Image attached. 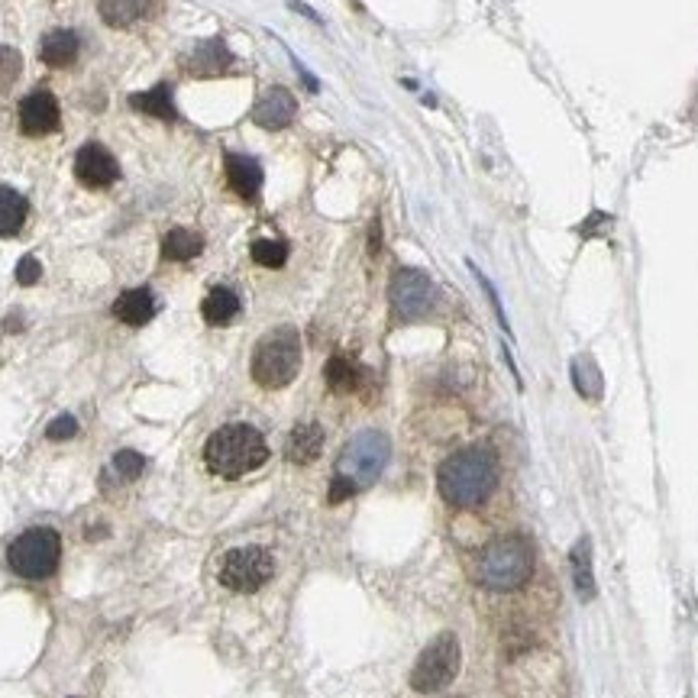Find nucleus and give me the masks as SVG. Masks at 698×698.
Instances as JSON below:
<instances>
[{
    "mask_svg": "<svg viewBox=\"0 0 698 698\" xmlns=\"http://www.w3.org/2000/svg\"><path fill=\"white\" fill-rule=\"evenodd\" d=\"M62 123V110H59V101H55L52 91H33L26 94L20 101V130L26 136H46V133H55Z\"/></svg>",
    "mask_w": 698,
    "mask_h": 698,
    "instance_id": "nucleus-11",
    "label": "nucleus"
},
{
    "mask_svg": "<svg viewBox=\"0 0 698 698\" xmlns=\"http://www.w3.org/2000/svg\"><path fill=\"white\" fill-rule=\"evenodd\" d=\"M39 275H43V265H39L36 256H23L20 265H17V282L20 285H36Z\"/></svg>",
    "mask_w": 698,
    "mask_h": 698,
    "instance_id": "nucleus-29",
    "label": "nucleus"
},
{
    "mask_svg": "<svg viewBox=\"0 0 698 698\" xmlns=\"http://www.w3.org/2000/svg\"><path fill=\"white\" fill-rule=\"evenodd\" d=\"M97 10L107 26H130L149 13V0H97Z\"/></svg>",
    "mask_w": 698,
    "mask_h": 698,
    "instance_id": "nucleus-23",
    "label": "nucleus"
},
{
    "mask_svg": "<svg viewBox=\"0 0 698 698\" xmlns=\"http://www.w3.org/2000/svg\"><path fill=\"white\" fill-rule=\"evenodd\" d=\"M130 104L139 110V114H149V117H159L165 123H175L178 120V110L172 104V88L169 85H156L149 91H139L130 97Z\"/></svg>",
    "mask_w": 698,
    "mask_h": 698,
    "instance_id": "nucleus-19",
    "label": "nucleus"
},
{
    "mask_svg": "<svg viewBox=\"0 0 698 698\" xmlns=\"http://www.w3.org/2000/svg\"><path fill=\"white\" fill-rule=\"evenodd\" d=\"M301 369V333L295 327H275L256 343L253 362V382L262 388H285L295 382Z\"/></svg>",
    "mask_w": 698,
    "mask_h": 698,
    "instance_id": "nucleus-5",
    "label": "nucleus"
},
{
    "mask_svg": "<svg viewBox=\"0 0 698 698\" xmlns=\"http://www.w3.org/2000/svg\"><path fill=\"white\" fill-rule=\"evenodd\" d=\"M114 317L130 327H143L156 317V298L149 288H130L114 301Z\"/></svg>",
    "mask_w": 698,
    "mask_h": 698,
    "instance_id": "nucleus-15",
    "label": "nucleus"
},
{
    "mask_svg": "<svg viewBox=\"0 0 698 698\" xmlns=\"http://www.w3.org/2000/svg\"><path fill=\"white\" fill-rule=\"evenodd\" d=\"M7 563L20 579H49L62 563V540L52 527H30L7 547Z\"/></svg>",
    "mask_w": 698,
    "mask_h": 698,
    "instance_id": "nucleus-6",
    "label": "nucleus"
},
{
    "mask_svg": "<svg viewBox=\"0 0 698 698\" xmlns=\"http://www.w3.org/2000/svg\"><path fill=\"white\" fill-rule=\"evenodd\" d=\"M275 560L269 550L262 547H240L230 550L220 563V582L230 592H259L265 582L272 579Z\"/></svg>",
    "mask_w": 698,
    "mask_h": 698,
    "instance_id": "nucleus-8",
    "label": "nucleus"
},
{
    "mask_svg": "<svg viewBox=\"0 0 698 698\" xmlns=\"http://www.w3.org/2000/svg\"><path fill=\"white\" fill-rule=\"evenodd\" d=\"M437 301V288L434 282L417 272V269H398L392 278V311L401 320H417L424 317Z\"/></svg>",
    "mask_w": 698,
    "mask_h": 698,
    "instance_id": "nucleus-9",
    "label": "nucleus"
},
{
    "mask_svg": "<svg viewBox=\"0 0 698 698\" xmlns=\"http://www.w3.org/2000/svg\"><path fill=\"white\" fill-rule=\"evenodd\" d=\"M388 459H392V443L382 430H362L353 440L343 446L337 459V476L330 482V505L353 498L359 488H369L379 482L385 472Z\"/></svg>",
    "mask_w": 698,
    "mask_h": 698,
    "instance_id": "nucleus-2",
    "label": "nucleus"
},
{
    "mask_svg": "<svg viewBox=\"0 0 698 698\" xmlns=\"http://www.w3.org/2000/svg\"><path fill=\"white\" fill-rule=\"evenodd\" d=\"M201 249H204L201 233H194L188 227H175V230L165 233V240H162V259L165 262H188L194 256H201Z\"/></svg>",
    "mask_w": 698,
    "mask_h": 698,
    "instance_id": "nucleus-20",
    "label": "nucleus"
},
{
    "mask_svg": "<svg viewBox=\"0 0 698 698\" xmlns=\"http://www.w3.org/2000/svg\"><path fill=\"white\" fill-rule=\"evenodd\" d=\"M78 434V421L72 414H62V417H55V421L46 427V437L49 440H72Z\"/></svg>",
    "mask_w": 698,
    "mask_h": 698,
    "instance_id": "nucleus-28",
    "label": "nucleus"
},
{
    "mask_svg": "<svg viewBox=\"0 0 698 698\" xmlns=\"http://www.w3.org/2000/svg\"><path fill=\"white\" fill-rule=\"evenodd\" d=\"M459 663H463V650H459V640L453 634H440L424 647V653L417 656V663L411 669V689L421 695H434L446 689L459 673Z\"/></svg>",
    "mask_w": 698,
    "mask_h": 698,
    "instance_id": "nucleus-7",
    "label": "nucleus"
},
{
    "mask_svg": "<svg viewBox=\"0 0 698 698\" xmlns=\"http://www.w3.org/2000/svg\"><path fill=\"white\" fill-rule=\"evenodd\" d=\"M75 175L85 188H110L120 178V165L114 152L104 149L101 143H85L75 156Z\"/></svg>",
    "mask_w": 698,
    "mask_h": 698,
    "instance_id": "nucleus-10",
    "label": "nucleus"
},
{
    "mask_svg": "<svg viewBox=\"0 0 698 698\" xmlns=\"http://www.w3.org/2000/svg\"><path fill=\"white\" fill-rule=\"evenodd\" d=\"M298 114V101L288 88H269L259 94V101L253 104V123H259L262 130H282L288 127Z\"/></svg>",
    "mask_w": 698,
    "mask_h": 698,
    "instance_id": "nucleus-12",
    "label": "nucleus"
},
{
    "mask_svg": "<svg viewBox=\"0 0 698 698\" xmlns=\"http://www.w3.org/2000/svg\"><path fill=\"white\" fill-rule=\"evenodd\" d=\"M534 572V547L524 537H501L479 553L476 579L492 592L521 589Z\"/></svg>",
    "mask_w": 698,
    "mask_h": 698,
    "instance_id": "nucleus-4",
    "label": "nucleus"
},
{
    "mask_svg": "<svg viewBox=\"0 0 698 698\" xmlns=\"http://www.w3.org/2000/svg\"><path fill=\"white\" fill-rule=\"evenodd\" d=\"M110 469H114V476L120 482H133L143 476V469H146V456L143 453H136V450H120L114 456V463H110Z\"/></svg>",
    "mask_w": 698,
    "mask_h": 698,
    "instance_id": "nucleus-26",
    "label": "nucleus"
},
{
    "mask_svg": "<svg viewBox=\"0 0 698 698\" xmlns=\"http://www.w3.org/2000/svg\"><path fill=\"white\" fill-rule=\"evenodd\" d=\"M324 453V430L320 424H298L291 430L288 446H285V456L291 459L295 466H307Z\"/></svg>",
    "mask_w": 698,
    "mask_h": 698,
    "instance_id": "nucleus-16",
    "label": "nucleus"
},
{
    "mask_svg": "<svg viewBox=\"0 0 698 698\" xmlns=\"http://www.w3.org/2000/svg\"><path fill=\"white\" fill-rule=\"evenodd\" d=\"M269 459V443L249 424H227L211 434L204 446V463L220 479H240Z\"/></svg>",
    "mask_w": 698,
    "mask_h": 698,
    "instance_id": "nucleus-3",
    "label": "nucleus"
},
{
    "mask_svg": "<svg viewBox=\"0 0 698 698\" xmlns=\"http://www.w3.org/2000/svg\"><path fill=\"white\" fill-rule=\"evenodd\" d=\"M223 165H227L230 188L240 194L243 201L253 204L259 198V191H262V165L256 159H249V156H240V152H227Z\"/></svg>",
    "mask_w": 698,
    "mask_h": 698,
    "instance_id": "nucleus-14",
    "label": "nucleus"
},
{
    "mask_svg": "<svg viewBox=\"0 0 698 698\" xmlns=\"http://www.w3.org/2000/svg\"><path fill=\"white\" fill-rule=\"evenodd\" d=\"M23 72V55L13 46H0V94L13 88V81Z\"/></svg>",
    "mask_w": 698,
    "mask_h": 698,
    "instance_id": "nucleus-27",
    "label": "nucleus"
},
{
    "mask_svg": "<svg viewBox=\"0 0 698 698\" xmlns=\"http://www.w3.org/2000/svg\"><path fill=\"white\" fill-rule=\"evenodd\" d=\"M324 379L327 385L333 388L337 395H346V392H356L359 388V379H362V372L359 366L349 356L337 353V356H330L327 359V366H324Z\"/></svg>",
    "mask_w": 698,
    "mask_h": 698,
    "instance_id": "nucleus-22",
    "label": "nucleus"
},
{
    "mask_svg": "<svg viewBox=\"0 0 698 698\" xmlns=\"http://www.w3.org/2000/svg\"><path fill=\"white\" fill-rule=\"evenodd\" d=\"M569 563H572V582H576L579 595L589 602V598H595V579H592V547H589V540H585V537L576 543Z\"/></svg>",
    "mask_w": 698,
    "mask_h": 698,
    "instance_id": "nucleus-24",
    "label": "nucleus"
},
{
    "mask_svg": "<svg viewBox=\"0 0 698 698\" xmlns=\"http://www.w3.org/2000/svg\"><path fill=\"white\" fill-rule=\"evenodd\" d=\"M233 65V55L227 49L223 39H204V43L194 46V52L188 55L185 68L194 78H217V75H227Z\"/></svg>",
    "mask_w": 698,
    "mask_h": 698,
    "instance_id": "nucleus-13",
    "label": "nucleus"
},
{
    "mask_svg": "<svg viewBox=\"0 0 698 698\" xmlns=\"http://www.w3.org/2000/svg\"><path fill=\"white\" fill-rule=\"evenodd\" d=\"M498 485V459L485 446H466V450L443 459L437 472V488L446 505L453 508H479Z\"/></svg>",
    "mask_w": 698,
    "mask_h": 698,
    "instance_id": "nucleus-1",
    "label": "nucleus"
},
{
    "mask_svg": "<svg viewBox=\"0 0 698 698\" xmlns=\"http://www.w3.org/2000/svg\"><path fill=\"white\" fill-rule=\"evenodd\" d=\"M201 314L211 327H227L236 320V314H240V298H236L233 288L217 285V288L207 291V298L201 304Z\"/></svg>",
    "mask_w": 698,
    "mask_h": 698,
    "instance_id": "nucleus-18",
    "label": "nucleus"
},
{
    "mask_svg": "<svg viewBox=\"0 0 698 698\" xmlns=\"http://www.w3.org/2000/svg\"><path fill=\"white\" fill-rule=\"evenodd\" d=\"M30 214V204L20 191L0 185V236H17Z\"/></svg>",
    "mask_w": 698,
    "mask_h": 698,
    "instance_id": "nucleus-21",
    "label": "nucleus"
},
{
    "mask_svg": "<svg viewBox=\"0 0 698 698\" xmlns=\"http://www.w3.org/2000/svg\"><path fill=\"white\" fill-rule=\"evenodd\" d=\"M39 59L49 68H68L78 59V33L72 30H52L39 43Z\"/></svg>",
    "mask_w": 698,
    "mask_h": 698,
    "instance_id": "nucleus-17",
    "label": "nucleus"
},
{
    "mask_svg": "<svg viewBox=\"0 0 698 698\" xmlns=\"http://www.w3.org/2000/svg\"><path fill=\"white\" fill-rule=\"evenodd\" d=\"M249 253H253V259L259 265H265V269H282L285 259H288V243H282V240H256Z\"/></svg>",
    "mask_w": 698,
    "mask_h": 698,
    "instance_id": "nucleus-25",
    "label": "nucleus"
}]
</instances>
